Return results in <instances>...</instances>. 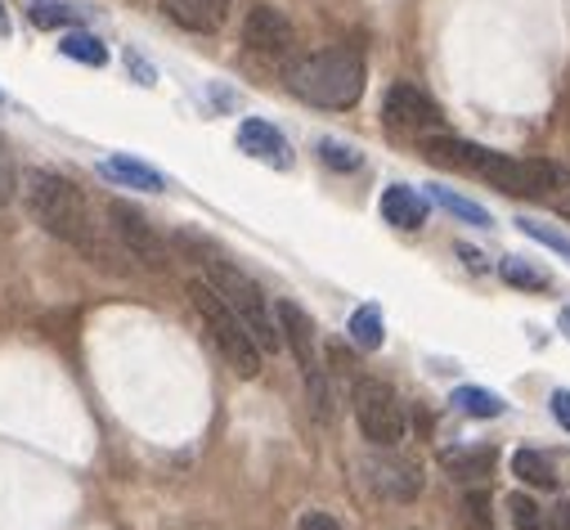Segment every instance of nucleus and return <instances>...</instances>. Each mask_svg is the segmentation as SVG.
<instances>
[{
	"label": "nucleus",
	"mask_w": 570,
	"mask_h": 530,
	"mask_svg": "<svg viewBox=\"0 0 570 530\" xmlns=\"http://www.w3.org/2000/svg\"><path fill=\"white\" fill-rule=\"evenodd\" d=\"M422 154H426V163L463 171V176H476V180H485V185H494L499 194H512V198H543V194L566 185V167L561 163L494 154L485 145L459 140V136H426Z\"/></svg>",
	"instance_id": "1"
},
{
	"label": "nucleus",
	"mask_w": 570,
	"mask_h": 530,
	"mask_svg": "<svg viewBox=\"0 0 570 530\" xmlns=\"http://www.w3.org/2000/svg\"><path fill=\"white\" fill-rule=\"evenodd\" d=\"M23 194H28V212L37 216V225H41L46 234H55L59 243L86 252V256L99 261V265H112L117 247L108 243V234H104V225L95 220L86 194H81L68 176H59V171H28Z\"/></svg>",
	"instance_id": "2"
},
{
	"label": "nucleus",
	"mask_w": 570,
	"mask_h": 530,
	"mask_svg": "<svg viewBox=\"0 0 570 530\" xmlns=\"http://www.w3.org/2000/svg\"><path fill=\"white\" fill-rule=\"evenodd\" d=\"M364 81V59L355 50H320L288 63V90L315 108H355Z\"/></svg>",
	"instance_id": "3"
},
{
	"label": "nucleus",
	"mask_w": 570,
	"mask_h": 530,
	"mask_svg": "<svg viewBox=\"0 0 570 530\" xmlns=\"http://www.w3.org/2000/svg\"><path fill=\"white\" fill-rule=\"evenodd\" d=\"M189 247H198V238H185ZM203 252V247H198ZM203 279L225 297V306L243 320V328L252 333V342L261 346V355L265 351H278L283 346V333H278V320H274V311H269V297H265V288L252 279V275H243L238 265H229L225 256H216V252H203Z\"/></svg>",
	"instance_id": "4"
},
{
	"label": "nucleus",
	"mask_w": 570,
	"mask_h": 530,
	"mask_svg": "<svg viewBox=\"0 0 570 530\" xmlns=\"http://www.w3.org/2000/svg\"><path fill=\"white\" fill-rule=\"evenodd\" d=\"M189 302L207 328V337L216 342V351L225 355V364L238 373V377H256L261 373V346L252 342V333L243 328V320L225 306V297L207 284V279H189Z\"/></svg>",
	"instance_id": "5"
},
{
	"label": "nucleus",
	"mask_w": 570,
	"mask_h": 530,
	"mask_svg": "<svg viewBox=\"0 0 570 530\" xmlns=\"http://www.w3.org/2000/svg\"><path fill=\"white\" fill-rule=\"evenodd\" d=\"M351 410H355V423H360L364 441H373L382 450L404 441V401L395 395V386H386L382 377H355Z\"/></svg>",
	"instance_id": "6"
},
{
	"label": "nucleus",
	"mask_w": 570,
	"mask_h": 530,
	"mask_svg": "<svg viewBox=\"0 0 570 530\" xmlns=\"http://www.w3.org/2000/svg\"><path fill=\"white\" fill-rule=\"evenodd\" d=\"M108 229H112L117 247H121L130 261L149 265V271H167V265H171V252H167L163 234H158L145 216H139L130 203H108Z\"/></svg>",
	"instance_id": "7"
},
{
	"label": "nucleus",
	"mask_w": 570,
	"mask_h": 530,
	"mask_svg": "<svg viewBox=\"0 0 570 530\" xmlns=\"http://www.w3.org/2000/svg\"><path fill=\"white\" fill-rule=\"evenodd\" d=\"M382 121L400 136H426V130L441 126V108L432 95H422L417 86L409 81H395L386 95H382Z\"/></svg>",
	"instance_id": "8"
},
{
	"label": "nucleus",
	"mask_w": 570,
	"mask_h": 530,
	"mask_svg": "<svg viewBox=\"0 0 570 530\" xmlns=\"http://www.w3.org/2000/svg\"><path fill=\"white\" fill-rule=\"evenodd\" d=\"M364 481L373 485V494L382 499H395V503H409L422 494V468L409 463V459H395V454H368L360 463Z\"/></svg>",
	"instance_id": "9"
},
{
	"label": "nucleus",
	"mask_w": 570,
	"mask_h": 530,
	"mask_svg": "<svg viewBox=\"0 0 570 530\" xmlns=\"http://www.w3.org/2000/svg\"><path fill=\"white\" fill-rule=\"evenodd\" d=\"M243 41H247V50H256V55L288 59L293 46H297V32H293V19L283 14V10L256 6V10H247V19H243Z\"/></svg>",
	"instance_id": "10"
},
{
	"label": "nucleus",
	"mask_w": 570,
	"mask_h": 530,
	"mask_svg": "<svg viewBox=\"0 0 570 530\" xmlns=\"http://www.w3.org/2000/svg\"><path fill=\"white\" fill-rule=\"evenodd\" d=\"M238 145H243V154H252V158L265 163V167H278V171L293 167V145H288V136H283V130H274L269 121H261V117H247V121L238 126Z\"/></svg>",
	"instance_id": "11"
},
{
	"label": "nucleus",
	"mask_w": 570,
	"mask_h": 530,
	"mask_svg": "<svg viewBox=\"0 0 570 530\" xmlns=\"http://www.w3.org/2000/svg\"><path fill=\"white\" fill-rule=\"evenodd\" d=\"M274 315H278L283 346H293L302 373H306V377H311V373H324V369H320V355H315V324H311V315H306L297 302H278Z\"/></svg>",
	"instance_id": "12"
},
{
	"label": "nucleus",
	"mask_w": 570,
	"mask_h": 530,
	"mask_svg": "<svg viewBox=\"0 0 570 530\" xmlns=\"http://www.w3.org/2000/svg\"><path fill=\"white\" fill-rule=\"evenodd\" d=\"M158 6L185 32H220L229 19V0H158Z\"/></svg>",
	"instance_id": "13"
},
{
	"label": "nucleus",
	"mask_w": 570,
	"mask_h": 530,
	"mask_svg": "<svg viewBox=\"0 0 570 530\" xmlns=\"http://www.w3.org/2000/svg\"><path fill=\"white\" fill-rule=\"evenodd\" d=\"M377 207H382V220L395 229H422L426 225V198L409 185H391Z\"/></svg>",
	"instance_id": "14"
},
{
	"label": "nucleus",
	"mask_w": 570,
	"mask_h": 530,
	"mask_svg": "<svg viewBox=\"0 0 570 530\" xmlns=\"http://www.w3.org/2000/svg\"><path fill=\"white\" fill-rule=\"evenodd\" d=\"M99 176H108L112 185H126V189H145V194H163L167 189V176L145 167V163H135V158H104L99 163Z\"/></svg>",
	"instance_id": "15"
},
{
	"label": "nucleus",
	"mask_w": 570,
	"mask_h": 530,
	"mask_svg": "<svg viewBox=\"0 0 570 530\" xmlns=\"http://www.w3.org/2000/svg\"><path fill=\"white\" fill-rule=\"evenodd\" d=\"M445 472L459 477V481H481L494 472V450L490 445H472V450H445L441 454Z\"/></svg>",
	"instance_id": "16"
},
{
	"label": "nucleus",
	"mask_w": 570,
	"mask_h": 530,
	"mask_svg": "<svg viewBox=\"0 0 570 530\" xmlns=\"http://www.w3.org/2000/svg\"><path fill=\"white\" fill-rule=\"evenodd\" d=\"M351 342H355L360 351H377V346L386 342V320H382L377 306H360V311L351 315Z\"/></svg>",
	"instance_id": "17"
},
{
	"label": "nucleus",
	"mask_w": 570,
	"mask_h": 530,
	"mask_svg": "<svg viewBox=\"0 0 570 530\" xmlns=\"http://www.w3.org/2000/svg\"><path fill=\"white\" fill-rule=\"evenodd\" d=\"M512 472H517L525 485H539V490L557 485V468H552V459L539 454V450H517V454H512Z\"/></svg>",
	"instance_id": "18"
},
{
	"label": "nucleus",
	"mask_w": 570,
	"mask_h": 530,
	"mask_svg": "<svg viewBox=\"0 0 570 530\" xmlns=\"http://www.w3.org/2000/svg\"><path fill=\"white\" fill-rule=\"evenodd\" d=\"M454 410H463L472 419H499L508 405H503V395H494L485 386H459L454 391Z\"/></svg>",
	"instance_id": "19"
},
{
	"label": "nucleus",
	"mask_w": 570,
	"mask_h": 530,
	"mask_svg": "<svg viewBox=\"0 0 570 530\" xmlns=\"http://www.w3.org/2000/svg\"><path fill=\"white\" fill-rule=\"evenodd\" d=\"M59 55L63 59H77V63H90V68H104L108 63V50H104V41L95 32H68L59 41Z\"/></svg>",
	"instance_id": "20"
},
{
	"label": "nucleus",
	"mask_w": 570,
	"mask_h": 530,
	"mask_svg": "<svg viewBox=\"0 0 570 530\" xmlns=\"http://www.w3.org/2000/svg\"><path fill=\"white\" fill-rule=\"evenodd\" d=\"M503 279L512 284V288H530V293H543L552 279H548V271H539V265H530L525 256H503Z\"/></svg>",
	"instance_id": "21"
},
{
	"label": "nucleus",
	"mask_w": 570,
	"mask_h": 530,
	"mask_svg": "<svg viewBox=\"0 0 570 530\" xmlns=\"http://www.w3.org/2000/svg\"><path fill=\"white\" fill-rule=\"evenodd\" d=\"M432 198H436L450 216H459V220H468V225H481V229H485V225H494L485 207H476L472 198H463V194H454V189H445V185H432Z\"/></svg>",
	"instance_id": "22"
},
{
	"label": "nucleus",
	"mask_w": 570,
	"mask_h": 530,
	"mask_svg": "<svg viewBox=\"0 0 570 530\" xmlns=\"http://www.w3.org/2000/svg\"><path fill=\"white\" fill-rule=\"evenodd\" d=\"M28 19H32L37 28H72L81 14L68 6V0H32V6H28Z\"/></svg>",
	"instance_id": "23"
},
{
	"label": "nucleus",
	"mask_w": 570,
	"mask_h": 530,
	"mask_svg": "<svg viewBox=\"0 0 570 530\" xmlns=\"http://www.w3.org/2000/svg\"><path fill=\"white\" fill-rule=\"evenodd\" d=\"M508 512H512V526L517 530H548L543 526V512H539V503L530 494H512L508 499Z\"/></svg>",
	"instance_id": "24"
},
{
	"label": "nucleus",
	"mask_w": 570,
	"mask_h": 530,
	"mask_svg": "<svg viewBox=\"0 0 570 530\" xmlns=\"http://www.w3.org/2000/svg\"><path fill=\"white\" fill-rule=\"evenodd\" d=\"M517 229H521V234H530V238H539L543 247H552V252H561V256L570 261V238H566L561 229H552V225H543V220H525V216L517 220Z\"/></svg>",
	"instance_id": "25"
},
{
	"label": "nucleus",
	"mask_w": 570,
	"mask_h": 530,
	"mask_svg": "<svg viewBox=\"0 0 570 530\" xmlns=\"http://www.w3.org/2000/svg\"><path fill=\"white\" fill-rule=\"evenodd\" d=\"M320 158L333 167V171H360V149H351V145H337V140H324L320 145Z\"/></svg>",
	"instance_id": "26"
},
{
	"label": "nucleus",
	"mask_w": 570,
	"mask_h": 530,
	"mask_svg": "<svg viewBox=\"0 0 570 530\" xmlns=\"http://www.w3.org/2000/svg\"><path fill=\"white\" fill-rule=\"evenodd\" d=\"M463 508H468L472 530H494V521H490V494H485V490H468Z\"/></svg>",
	"instance_id": "27"
},
{
	"label": "nucleus",
	"mask_w": 570,
	"mask_h": 530,
	"mask_svg": "<svg viewBox=\"0 0 570 530\" xmlns=\"http://www.w3.org/2000/svg\"><path fill=\"white\" fill-rule=\"evenodd\" d=\"M14 189H19V176H14V158L6 149V140H0V207L14 203Z\"/></svg>",
	"instance_id": "28"
},
{
	"label": "nucleus",
	"mask_w": 570,
	"mask_h": 530,
	"mask_svg": "<svg viewBox=\"0 0 570 530\" xmlns=\"http://www.w3.org/2000/svg\"><path fill=\"white\" fill-rule=\"evenodd\" d=\"M302 530H342V521L333 512H306L302 517Z\"/></svg>",
	"instance_id": "29"
},
{
	"label": "nucleus",
	"mask_w": 570,
	"mask_h": 530,
	"mask_svg": "<svg viewBox=\"0 0 570 530\" xmlns=\"http://www.w3.org/2000/svg\"><path fill=\"white\" fill-rule=\"evenodd\" d=\"M552 419L570 432V391H552Z\"/></svg>",
	"instance_id": "30"
},
{
	"label": "nucleus",
	"mask_w": 570,
	"mask_h": 530,
	"mask_svg": "<svg viewBox=\"0 0 570 530\" xmlns=\"http://www.w3.org/2000/svg\"><path fill=\"white\" fill-rule=\"evenodd\" d=\"M548 530H570V499H561V503L548 512Z\"/></svg>",
	"instance_id": "31"
},
{
	"label": "nucleus",
	"mask_w": 570,
	"mask_h": 530,
	"mask_svg": "<svg viewBox=\"0 0 570 530\" xmlns=\"http://www.w3.org/2000/svg\"><path fill=\"white\" fill-rule=\"evenodd\" d=\"M0 37H10V14H6V6H0Z\"/></svg>",
	"instance_id": "32"
},
{
	"label": "nucleus",
	"mask_w": 570,
	"mask_h": 530,
	"mask_svg": "<svg viewBox=\"0 0 570 530\" xmlns=\"http://www.w3.org/2000/svg\"><path fill=\"white\" fill-rule=\"evenodd\" d=\"M561 333H566V337H570V306H566V311H561Z\"/></svg>",
	"instance_id": "33"
},
{
	"label": "nucleus",
	"mask_w": 570,
	"mask_h": 530,
	"mask_svg": "<svg viewBox=\"0 0 570 530\" xmlns=\"http://www.w3.org/2000/svg\"><path fill=\"white\" fill-rule=\"evenodd\" d=\"M561 216H566V220H570V198H566V203H561Z\"/></svg>",
	"instance_id": "34"
}]
</instances>
